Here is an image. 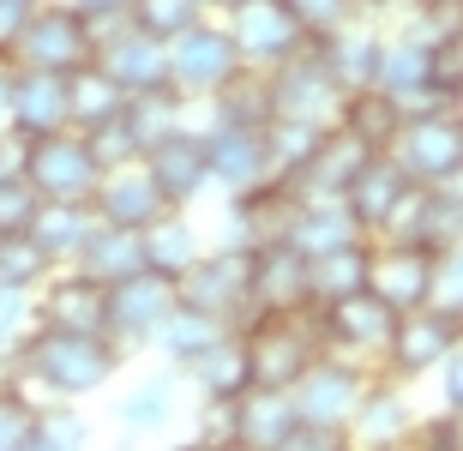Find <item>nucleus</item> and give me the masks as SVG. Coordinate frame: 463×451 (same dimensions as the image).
I'll use <instances>...</instances> for the list:
<instances>
[{"instance_id": "f257e3e1", "label": "nucleus", "mask_w": 463, "mask_h": 451, "mask_svg": "<svg viewBox=\"0 0 463 451\" xmlns=\"http://www.w3.org/2000/svg\"><path fill=\"white\" fill-rule=\"evenodd\" d=\"M127 349L109 337V331H54V325H31L24 337V385L31 398H90L103 391L120 373Z\"/></svg>"}, {"instance_id": "f03ea898", "label": "nucleus", "mask_w": 463, "mask_h": 451, "mask_svg": "<svg viewBox=\"0 0 463 451\" xmlns=\"http://www.w3.org/2000/svg\"><path fill=\"white\" fill-rule=\"evenodd\" d=\"M241 343H247V362H253V385H277V391H289V385L307 373L313 355H326V337H319L313 307L253 313V319L241 325Z\"/></svg>"}, {"instance_id": "7ed1b4c3", "label": "nucleus", "mask_w": 463, "mask_h": 451, "mask_svg": "<svg viewBox=\"0 0 463 451\" xmlns=\"http://www.w3.org/2000/svg\"><path fill=\"white\" fill-rule=\"evenodd\" d=\"M175 289H181V301L187 307H205L217 313V319H229V325H247L253 319V247H205L199 259L175 277Z\"/></svg>"}, {"instance_id": "20e7f679", "label": "nucleus", "mask_w": 463, "mask_h": 451, "mask_svg": "<svg viewBox=\"0 0 463 451\" xmlns=\"http://www.w3.org/2000/svg\"><path fill=\"white\" fill-rule=\"evenodd\" d=\"M18 174L36 187V199H90L97 181H103V163L90 156V145H85L79 127H61V133L24 139Z\"/></svg>"}, {"instance_id": "39448f33", "label": "nucleus", "mask_w": 463, "mask_h": 451, "mask_svg": "<svg viewBox=\"0 0 463 451\" xmlns=\"http://www.w3.org/2000/svg\"><path fill=\"white\" fill-rule=\"evenodd\" d=\"M265 85H271V121H307V127H337V108H344V85L331 79V67L319 61V49H295L289 61L265 67Z\"/></svg>"}, {"instance_id": "423d86ee", "label": "nucleus", "mask_w": 463, "mask_h": 451, "mask_svg": "<svg viewBox=\"0 0 463 451\" xmlns=\"http://www.w3.org/2000/svg\"><path fill=\"white\" fill-rule=\"evenodd\" d=\"M18 67H43V72H79L97 61V24H90L72 0H43L36 18L24 24L13 49Z\"/></svg>"}, {"instance_id": "0eeeda50", "label": "nucleus", "mask_w": 463, "mask_h": 451, "mask_svg": "<svg viewBox=\"0 0 463 451\" xmlns=\"http://www.w3.org/2000/svg\"><path fill=\"white\" fill-rule=\"evenodd\" d=\"M392 156L403 163L415 187H439L451 174H463V108H421L403 115L392 139Z\"/></svg>"}, {"instance_id": "6e6552de", "label": "nucleus", "mask_w": 463, "mask_h": 451, "mask_svg": "<svg viewBox=\"0 0 463 451\" xmlns=\"http://www.w3.org/2000/svg\"><path fill=\"white\" fill-rule=\"evenodd\" d=\"M235 72H241V54H235V42H229L223 18L205 13L199 24H187L181 36H169V85L181 90L187 103L217 97Z\"/></svg>"}, {"instance_id": "1a4fd4ad", "label": "nucleus", "mask_w": 463, "mask_h": 451, "mask_svg": "<svg viewBox=\"0 0 463 451\" xmlns=\"http://www.w3.org/2000/svg\"><path fill=\"white\" fill-rule=\"evenodd\" d=\"M367 362H349V355H337V349H326V355H313L307 373L289 385L295 398V416L313 421V428H337V434H349V416H355L361 391H367Z\"/></svg>"}, {"instance_id": "9d476101", "label": "nucleus", "mask_w": 463, "mask_h": 451, "mask_svg": "<svg viewBox=\"0 0 463 451\" xmlns=\"http://www.w3.org/2000/svg\"><path fill=\"white\" fill-rule=\"evenodd\" d=\"M223 31L235 42L241 67H277V61H289L295 49H307V31H301V18L289 13V0H241L223 13Z\"/></svg>"}, {"instance_id": "9b49d317", "label": "nucleus", "mask_w": 463, "mask_h": 451, "mask_svg": "<svg viewBox=\"0 0 463 451\" xmlns=\"http://www.w3.org/2000/svg\"><path fill=\"white\" fill-rule=\"evenodd\" d=\"M463 337V319H451V313H439L428 301V307H410L397 313L392 337H385V349H379V362H385V373L392 380H421V373H433V367L451 355V343Z\"/></svg>"}, {"instance_id": "f8f14e48", "label": "nucleus", "mask_w": 463, "mask_h": 451, "mask_svg": "<svg viewBox=\"0 0 463 451\" xmlns=\"http://www.w3.org/2000/svg\"><path fill=\"white\" fill-rule=\"evenodd\" d=\"M205 133V156H211V187L223 199H241V193L277 181L271 174V145H265V127H241V121H211L199 127Z\"/></svg>"}, {"instance_id": "ddd939ff", "label": "nucleus", "mask_w": 463, "mask_h": 451, "mask_svg": "<svg viewBox=\"0 0 463 451\" xmlns=\"http://www.w3.org/2000/svg\"><path fill=\"white\" fill-rule=\"evenodd\" d=\"M36 325L54 331H109V283H97L79 265H54L49 277L31 289Z\"/></svg>"}, {"instance_id": "4468645a", "label": "nucleus", "mask_w": 463, "mask_h": 451, "mask_svg": "<svg viewBox=\"0 0 463 451\" xmlns=\"http://www.w3.org/2000/svg\"><path fill=\"white\" fill-rule=\"evenodd\" d=\"M313 319H319L326 349H337V355H349V362H379V349H385V337H392V325H397V313L385 307L373 289H355V296H344V301H326V307H313Z\"/></svg>"}, {"instance_id": "2eb2a0df", "label": "nucleus", "mask_w": 463, "mask_h": 451, "mask_svg": "<svg viewBox=\"0 0 463 451\" xmlns=\"http://www.w3.org/2000/svg\"><path fill=\"white\" fill-rule=\"evenodd\" d=\"M97 67H103L127 97H133V90H156V85H169V42L151 36V31H138L133 18H120V24H103V31H97Z\"/></svg>"}, {"instance_id": "dca6fc26", "label": "nucleus", "mask_w": 463, "mask_h": 451, "mask_svg": "<svg viewBox=\"0 0 463 451\" xmlns=\"http://www.w3.org/2000/svg\"><path fill=\"white\" fill-rule=\"evenodd\" d=\"M181 301V289H175V277H163V271H133V277L109 283V337H115L120 349H138L151 343V331L163 325V313Z\"/></svg>"}, {"instance_id": "f3484780", "label": "nucleus", "mask_w": 463, "mask_h": 451, "mask_svg": "<svg viewBox=\"0 0 463 451\" xmlns=\"http://www.w3.org/2000/svg\"><path fill=\"white\" fill-rule=\"evenodd\" d=\"M145 169H151V181L163 187V199L181 211H193V199H205L211 193V156H205V133L199 127H175V133H163V139L145 151Z\"/></svg>"}, {"instance_id": "a211bd4d", "label": "nucleus", "mask_w": 463, "mask_h": 451, "mask_svg": "<svg viewBox=\"0 0 463 451\" xmlns=\"http://www.w3.org/2000/svg\"><path fill=\"white\" fill-rule=\"evenodd\" d=\"M367 289H373L392 313L428 307V296H433V253L421 241H373Z\"/></svg>"}, {"instance_id": "6ab92c4d", "label": "nucleus", "mask_w": 463, "mask_h": 451, "mask_svg": "<svg viewBox=\"0 0 463 451\" xmlns=\"http://www.w3.org/2000/svg\"><path fill=\"white\" fill-rule=\"evenodd\" d=\"M313 307L307 289V253L283 235L253 247V313H301Z\"/></svg>"}, {"instance_id": "aec40b11", "label": "nucleus", "mask_w": 463, "mask_h": 451, "mask_svg": "<svg viewBox=\"0 0 463 451\" xmlns=\"http://www.w3.org/2000/svg\"><path fill=\"white\" fill-rule=\"evenodd\" d=\"M6 127H13L18 139H36V133H61V127H72L67 72H43V67H18V61H13V103H6Z\"/></svg>"}, {"instance_id": "412c9836", "label": "nucleus", "mask_w": 463, "mask_h": 451, "mask_svg": "<svg viewBox=\"0 0 463 451\" xmlns=\"http://www.w3.org/2000/svg\"><path fill=\"white\" fill-rule=\"evenodd\" d=\"M90 205H97V217H103V223L145 229V223H156V217L169 211V199H163V187L151 181L145 156H133V163L103 169V181H97V193H90Z\"/></svg>"}, {"instance_id": "4be33fe9", "label": "nucleus", "mask_w": 463, "mask_h": 451, "mask_svg": "<svg viewBox=\"0 0 463 451\" xmlns=\"http://www.w3.org/2000/svg\"><path fill=\"white\" fill-rule=\"evenodd\" d=\"M410 434H415V403L403 391V380H392V373L385 380H367L355 416H349V446L385 451V446H410Z\"/></svg>"}, {"instance_id": "5701e85b", "label": "nucleus", "mask_w": 463, "mask_h": 451, "mask_svg": "<svg viewBox=\"0 0 463 451\" xmlns=\"http://www.w3.org/2000/svg\"><path fill=\"white\" fill-rule=\"evenodd\" d=\"M410 187H415V181L403 174V163H397L392 151H373V156L355 169V181L344 187V205L355 211V223H361V235H367V241L385 229V217L397 211V199H403Z\"/></svg>"}, {"instance_id": "b1692460", "label": "nucleus", "mask_w": 463, "mask_h": 451, "mask_svg": "<svg viewBox=\"0 0 463 451\" xmlns=\"http://www.w3.org/2000/svg\"><path fill=\"white\" fill-rule=\"evenodd\" d=\"M295 398L277 385H247L235 398V451H283L295 434Z\"/></svg>"}, {"instance_id": "393cba45", "label": "nucleus", "mask_w": 463, "mask_h": 451, "mask_svg": "<svg viewBox=\"0 0 463 451\" xmlns=\"http://www.w3.org/2000/svg\"><path fill=\"white\" fill-rule=\"evenodd\" d=\"M181 416V367H163V373H145L138 385H127L115 398V428L120 434H163L169 421Z\"/></svg>"}, {"instance_id": "a878e982", "label": "nucleus", "mask_w": 463, "mask_h": 451, "mask_svg": "<svg viewBox=\"0 0 463 451\" xmlns=\"http://www.w3.org/2000/svg\"><path fill=\"white\" fill-rule=\"evenodd\" d=\"M379 24L367 13H355L349 24H337L331 36H319L313 49H319V61L331 67V79L344 90H355V85H373V61H379Z\"/></svg>"}, {"instance_id": "bb28decb", "label": "nucleus", "mask_w": 463, "mask_h": 451, "mask_svg": "<svg viewBox=\"0 0 463 451\" xmlns=\"http://www.w3.org/2000/svg\"><path fill=\"white\" fill-rule=\"evenodd\" d=\"M90 229H97V205L90 199H43L31 217V241L49 253V265H72L79 247L90 241Z\"/></svg>"}, {"instance_id": "cd10ccee", "label": "nucleus", "mask_w": 463, "mask_h": 451, "mask_svg": "<svg viewBox=\"0 0 463 451\" xmlns=\"http://www.w3.org/2000/svg\"><path fill=\"white\" fill-rule=\"evenodd\" d=\"M283 241H295L313 259V253H326V247L361 241V223H355V211H349L344 199H301V193H295V211H289V223H283Z\"/></svg>"}, {"instance_id": "c85d7f7f", "label": "nucleus", "mask_w": 463, "mask_h": 451, "mask_svg": "<svg viewBox=\"0 0 463 451\" xmlns=\"http://www.w3.org/2000/svg\"><path fill=\"white\" fill-rule=\"evenodd\" d=\"M229 319H217V313H205V307H187V301H175L169 313H163V325L151 331V349L163 355L169 367H187L193 355H205L217 337H229Z\"/></svg>"}, {"instance_id": "c756f323", "label": "nucleus", "mask_w": 463, "mask_h": 451, "mask_svg": "<svg viewBox=\"0 0 463 451\" xmlns=\"http://www.w3.org/2000/svg\"><path fill=\"white\" fill-rule=\"evenodd\" d=\"M181 380L199 391V398H241L247 385H253V362H247V343H241V331L217 337L205 355H193L181 367Z\"/></svg>"}, {"instance_id": "7c9ffc66", "label": "nucleus", "mask_w": 463, "mask_h": 451, "mask_svg": "<svg viewBox=\"0 0 463 451\" xmlns=\"http://www.w3.org/2000/svg\"><path fill=\"white\" fill-rule=\"evenodd\" d=\"M138 241H145V271H163V277H181V271L205 253V235H199V223H193L181 205H169L156 223H145Z\"/></svg>"}, {"instance_id": "2f4dec72", "label": "nucleus", "mask_w": 463, "mask_h": 451, "mask_svg": "<svg viewBox=\"0 0 463 451\" xmlns=\"http://www.w3.org/2000/svg\"><path fill=\"white\" fill-rule=\"evenodd\" d=\"M367 265H373V241H344V247H326L307 259V289H313V307L326 301H344L355 289H367Z\"/></svg>"}, {"instance_id": "473e14b6", "label": "nucleus", "mask_w": 463, "mask_h": 451, "mask_svg": "<svg viewBox=\"0 0 463 451\" xmlns=\"http://www.w3.org/2000/svg\"><path fill=\"white\" fill-rule=\"evenodd\" d=\"M72 265L90 271L97 283H120V277H133V271H145V241H138V229H120V223H103V217H97L90 241L79 247Z\"/></svg>"}, {"instance_id": "72a5a7b5", "label": "nucleus", "mask_w": 463, "mask_h": 451, "mask_svg": "<svg viewBox=\"0 0 463 451\" xmlns=\"http://www.w3.org/2000/svg\"><path fill=\"white\" fill-rule=\"evenodd\" d=\"M337 127H349L367 151H392L397 127H403V103H397V97H385L379 85H355V90H344Z\"/></svg>"}, {"instance_id": "f704fd0d", "label": "nucleus", "mask_w": 463, "mask_h": 451, "mask_svg": "<svg viewBox=\"0 0 463 451\" xmlns=\"http://www.w3.org/2000/svg\"><path fill=\"white\" fill-rule=\"evenodd\" d=\"M187 108H193V103H187V97H181L175 85H156V90H133L120 115H127V127H133L138 151H151V145L163 139V133L187 127Z\"/></svg>"}, {"instance_id": "c9c22d12", "label": "nucleus", "mask_w": 463, "mask_h": 451, "mask_svg": "<svg viewBox=\"0 0 463 451\" xmlns=\"http://www.w3.org/2000/svg\"><path fill=\"white\" fill-rule=\"evenodd\" d=\"M211 121H241V127H265L271 121V85L259 67H241L217 97H205Z\"/></svg>"}, {"instance_id": "e433bc0d", "label": "nucleus", "mask_w": 463, "mask_h": 451, "mask_svg": "<svg viewBox=\"0 0 463 451\" xmlns=\"http://www.w3.org/2000/svg\"><path fill=\"white\" fill-rule=\"evenodd\" d=\"M67 103H72V127L85 133V127H97V121H109V115H120V108H127V90H120L115 79L90 61V67L67 72Z\"/></svg>"}, {"instance_id": "4c0bfd02", "label": "nucleus", "mask_w": 463, "mask_h": 451, "mask_svg": "<svg viewBox=\"0 0 463 451\" xmlns=\"http://www.w3.org/2000/svg\"><path fill=\"white\" fill-rule=\"evenodd\" d=\"M90 446V421L79 416L72 398H43L31 421V451H85Z\"/></svg>"}, {"instance_id": "58836bf2", "label": "nucleus", "mask_w": 463, "mask_h": 451, "mask_svg": "<svg viewBox=\"0 0 463 451\" xmlns=\"http://www.w3.org/2000/svg\"><path fill=\"white\" fill-rule=\"evenodd\" d=\"M49 271H54V265H49V253L31 241V229L0 235V283H6V289H24V296H31V289L49 277Z\"/></svg>"}, {"instance_id": "ea45409f", "label": "nucleus", "mask_w": 463, "mask_h": 451, "mask_svg": "<svg viewBox=\"0 0 463 451\" xmlns=\"http://www.w3.org/2000/svg\"><path fill=\"white\" fill-rule=\"evenodd\" d=\"M127 18H133L138 31H151V36H181L187 24H199L205 18V0H133L127 6Z\"/></svg>"}, {"instance_id": "a19ab883", "label": "nucleus", "mask_w": 463, "mask_h": 451, "mask_svg": "<svg viewBox=\"0 0 463 451\" xmlns=\"http://www.w3.org/2000/svg\"><path fill=\"white\" fill-rule=\"evenodd\" d=\"M36 398L31 385H0V451H31Z\"/></svg>"}, {"instance_id": "79ce46f5", "label": "nucleus", "mask_w": 463, "mask_h": 451, "mask_svg": "<svg viewBox=\"0 0 463 451\" xmlns=\"http://www.w3.org/2000/svg\"><path fill=\"white\" fill-rule=\"evenodd\" d=\"M85 145H90V156H97L103 169H115V163H133V156H145V151H138V139H133V127H127V115H109V121L85 127Z\"/></svg>"}, {"instance_id": "37998d69", "label": "nucleus", "mask_w": 463, "mask_h": 451, "mask_svg": "<svg viewBox=\"0 0 463 451\" xmlns=\"http://www.w3.org/2000/svg\"><path fill=\"white\" fill-rule=\"evenodd\" d=\"M31 325H36L31 296L0 283V355H24V337H31Z\"/></svg>"}, {"instance_id": "c03bdc74", "label": "nucleus", "mask_w": 463, "mask_h": 451, "mask_svg": "<svg viewBox=\"0 0 463 451\" xmlns=\"http://www.w3.org/2000/svg\"><path fill=\"white\" fill-rule=\"evenodd\" d=\"M289 13L301 18L307 42H319V36H331L337 24H349V18L367 13V6H361V0H289Z\"/></svg>"}, {"instance_id": "a18cd8bd", "label": "nucleus", "mask_w": 463, "mask_h": 451, "mask_svg": "<svg viewBox=\"0 0 463 451\" xmlns=\"http://www.w3.org/2000/svg\"><path fill=\"white\" fill-rule=\"evenodd\" d=\"M428 301L439 313H451V319H463V241L433 253V296Z\"/></svg>"}, {"instance_id": "49530a36", "label": "nucleus", "mask_w": 463, "mask_h": 451, "mask_svg": "<svg viewBox=\"0 0 463 451\" xmlns=\"http://www.w3.org/2000/svg\"><path fill=\"white\" fill-rule=\"evenodd\" d=\"M36 187L24 181V174H0V235H18V229H31L36 217Z\"/></svg>"}, {"instance_id": "de8ad7c7", "label": "nucleus", "mask_w": 463, "mask_h": 451, "mask_svg": "<svg viewBox=\"0 0 463 451\" xmlns=\"http://www.w3.org/2000/svg\"><path fill=\"white\" fill-rule=\"evenodd\" d=\"M193 446H229L235 451V398H199Z\"/></svg>"}, {"instance_id": "09e8293b", "label": "nucleus", "mask_w": 463, "mask_h": 451, "mask_svg": "<svg viewBox=\"0 0 463 451\" xmlns=\"http://www.w3.org/2000/svg\"><path fill=\"white\" fill-rule=\"evenodd\" d=\"M433 90H446L451 103H463V36H439L433 42Z\"/></svg>"}, {"instance_id": "8fccbe9b", "label": "nucleus", "mask_w": 463, "mask_h": 451, "mask_svg": "<svg viewBox=\"0 0 463 451\" xmlns=\"http://www.w3.org/2000/svg\"><path fill=\"white\" fill-rule=\"evenodd\" d=\"M410 446H433V451H458L463 446V416H458V409H446V416H415V434H410Z\"/></svg>"}, {"instance_id": "3c124183", "label": "nucleus", "mask_w": 463, "mask_h": 451, "mask_svg": "<svg viewBox=\"0 0 463 451\" xmlns=\"http://www.w3.org/2000/svg\"><path fill=\"white\" fill-rule=\"evenodd\" d=\"M36 6H43V0H0V61H13L18 36H24V24L36 18Z\"/></svg>"}, {"instance_id": "603ef678", "label": "nucleus", "mask_w": 463, "mask_h": 451, "mask_svg": "<svg viewBox=\"0 0 463 451\" xmlns=\"http://www.w3.org/2000/svg\"><path fill=\"white\" fill-rule=\"evenodd\" d=\"M433 373H439V398H446V409H458V416H463V337L451 343V355L433 367Z\"/></svg>"}, {"instance_id": "864d4df0", "label": "nucleus", "mask_w": 463, "mask_h": 451, "mask_svg": "<svg viewBox=\"0 0 463 451\" xmlns=\"http://www.w3.org/2000/svg\"><path fill=\"white\" fill-rule=\"evenodd\" d=\"M72 6H79V13L103 31V24H120V18H127V6H133V0H72Z\"/></svg>"}, {"instance_id": "5fc2aeb1", "label": "nucleus", "mask_w": 463, "mask_h": 451, "mask_svg": "<svg viewBox=\"0 0 463 451\" xmlns=\"http://www.w3.org/2000/svg\"><path fill=\"white\" fill-rule=\"evenodd\" d=\"M18 156H24V139L13 127H0V174H18Z\"/></svg>"}, {"instance_id": "6e6d98bb", "label": "nucleus", "mask_w": 463, "mask_h": 451, "mask_svg": "<svg viewBox=\"0 0 463 451\" xmlns=\"http://www.w3.org/2000/svg\"><path fill=\"white\" fill-rule=\"evenodd\" d=\"M6 103H13V61H0V127H6Z\"/></svg>"}, {"instance_id": "4d7b16f0", "label": "nucleus", "mask_w": 463, "mask_h": 451, "mask_svg": "<svg viewBox=\"0 0 463 451\" xmlns=\"http://www.w3.org/2000/svg\"><path fill=\"white\" fill-rule=\"evenodd\" d=\"M373 6H392V13H410V6H421V0H367V13Z\"/></svg>"}, {"instance_id": "13d9d810", "label": "nucleus", "mask_w": 463, "mask_h": 451, "mask_svg": "<svg viewBox=\"0 0 463 451\" xmlns=\"http://www.w3.org/2000/svg\"><path fill=\"white\" fill-rule=\"evenodd\" d=\"M229 6H241V0H205V13H211V18H223Z\"/></svg>"}, {"instance_id": "bf43d9fd", "label": "nucleus", "mask_w": 463, "mask_h": 451, "mask_svg": "<svg viewBox=\"0 0 463 451\" xmlns=\"http://www.w3.org/2000/svg\"><path fill=\"white\" fill-rule=\"evenodd\" d=\"M458 36H463V13H458Z\"/></svg>"}, {"instance_id": "052dcab7", "label": "nucleus", "mask_w": 463, "mask_h": 451, "mask_svg": "<svg viewBox=\"0 0 463 451\" xmlns=\"http://www.w3.org/2000/svg\"><path fill=\"white\" fill-rule=\"evenodd\" d=\"M451 6H463V0H451Z\"/></svg>"}, {"instance_id": "680f3d73", "label": "nucleus", "mask_w": 463, "mask_h": 451, "mask_svg": "<svg viewBox=\"0 0 463 451\" xmlns=\"http://www.w3.org/2000/svg\"><path fill=\"white\" fill-rule=\"evenodd\" d=\"M361 6H367V0H361Z\"/></svg>"}]
</instances>
